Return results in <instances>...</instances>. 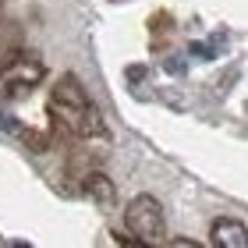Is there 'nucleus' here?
<instances>
[{
  "label": "nucleus",
  "instance_id": "1",
  "mask_svg": "<svg viewBox=\"0 0 248 248\" xmlns=\"http://www.w3.org/2000/svg\"><path fill=\"white\" fill-rule=\"evenodd\" d=\"M46 114L53 131L67 142H89L96 135H103V117H99L96 103L89 99V93L75 75H61V82L53 85L46 99Z\"/></svg>",
  "mask_w": 248,
  "mask_h": 248
},
{
  "label": "nucleus",
  "instance_id": "2",
  "mask_svg": "<svg viewBox=\"0 0 248 248\" xmlns=\"http://www.w3.org/2000/svg\"><path fill=\"white\" fill-rule=\"evenodd\" d=\"M124 227L135 238V245H156L167 238V220H163V206L153 195H135L124 206Z\"/></svg>",
  "mask_w": 248,
  "mask_h": 248
},
{
  "label": "nucleus",
  "instance_id": "3",
  "mask_svg": "<svg viewBox=\"0 0 248 248\" xmlns=\"http://www.w3.org/2000/svg\"><path fill=\"white\" fill-rule=\"evenodd\" d=\"M43 78H46L43 61L18 50L15 57H7L0 64V99H25Z\"/></svg>",
  "mask_w": 248,
  "mask_h": 248
},
{
  "label": "nucleus",
  "instance_id": "4",
  "mask_svg": "<svg viewBox=\"0 0 248 248\" xmlns=\"http://www.w3.org/2000/svg\"><path fill=\"white\" fill-rule=\"evenodd\" d=\"M209 245H213V248H248V231H245V223L234 220V217L213 220V227H209Z\"/></svg>",
  "mask_w": 248,
  "mask_h": 248
},
{
  "label": "nucleus",
  "instance_id": "5",
  "mask_svg": "<svg viewBox=\"0 0 248 248\" xmlns=\"http://www.w3.org/2000/svg\"><path fill=\"white\" fill-rule=\"evenodd\" d=\"M82 188H85V195L93 199V202H99V206H114V202H117V188H114V181H110L107 174H99V170L85 174Z\"/></svg>",
  "mask_w": 248,
  "mask_h": 248
},
{
  "label": "nucleus",
  "instance_id": "6",
  "mask_svg": "<svg viewBox=\"0 0 248 248\" xmlns=\"http://www.w3.org/2000/svg\"><path fill=\"white\" fill-rule=\"evenodd\" d=\"M15 53H18V32L11 25H0V61L15 57Z\"/></svg>",
  "mask_w": 248,
  "mask_h": 248
},
{
  "label": "nucleus",
  "instance_id": "7",
  "mask_svg": "<svg viewBox=\"0 0 248 248\" xmlns=\"http://www.w3.org/2000/svg\"><path fill=\"white\" fill-rule=\"evenodd\" d=\"M21 142H25L32 153H43V149H50V142H46V135H43V131H21Z\"/></svg>",
  "mask_w": 248,
  "mask_h": 248
},
{
  "label": "nucleus",
  "instance_id": "8",
  "mask_svg": "<svg viewBox=\"0 0 248 248\" xmlns=\"http://www.w3.org/2000/svg\"><path fill=\"white\" fill-rule=\"evenodd\" d=\"M170 245H177V248H195V245H199V241H191V238H174V241H170Z\"/></svg>",
  "mask_w": 248,
  "mask_h": 248
},
{
  "label": "nucleus",
  "instance_id": "9",
  "mask_svg": "<svg viewBox=\"0 0 248 248\" xmlns=\"http://www.w3.org/2000/svg\"><path fill=\"white\" fill-rule=\"evenodd\" d=\"M0 7H4V0H0Z\"/></svg>",
  "mask_w": 248,
  "mask_h": 248
}]
</instances>
